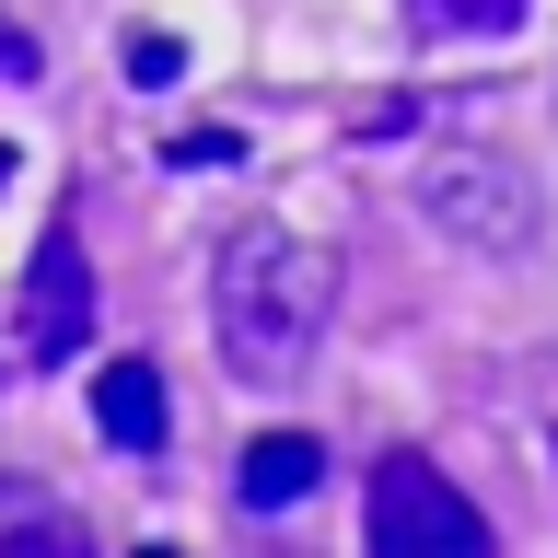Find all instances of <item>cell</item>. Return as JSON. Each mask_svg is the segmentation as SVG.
Wrapping results in <instances>:
<instances>
[{"label":"cell","mask_w":558,"mask_h":558,"mask_svg":"<svg viewBox=\"0 0 558 558\" xmlns=\"http://www.w3.org/2000/svg\"><path fill=\"white\" fill-rule=\"evenodd\" d=\"M209 314H221V361L233 384H303L326 314H338V256L291 221H233L209 256Z\"/></svg>","instance_id":"6da1fadb"},{"label":"cell","mask_w":558,"mask_h":558,"mask_svg":"<svg viewBox=\"0 0 558 558\" xmlns=\"http://www.w3.org/2000/svg\"><path fill=\"white\" fill-rule=\"evenodd\" d=\"M418 221H430L442 244H465V256H488V268H512L523 244L547 233V198H535V174H523L512 151L453 140V151L418 163Z\"/></svg>","instance_id":"7a4b0ae2"},{"label":"cell","mask_w":558,"mask_h":558,"mask_svg":"<svg viewBox=\"0 0 558 558\" xmlns=\"http://www.w3.org/2000/svg\"><path fill=\"white\" fill-rule=\"evenodd\" d=\"M361 535H373V558H488V512L430 465V453H384L373 465Z\"/></svg>","instance_id":"3957f363"},{"label":"cell","mask_w":558,"mask_h":558,"mask_svg":"<svg viewBox=\"0 0 558 558\" xmlns=\"http://www.w3.org/2000/svg\"><path fill=\"white\" fill-rule=\"evenodd\" d=\"M94 338V268H82V221H47L35 233V268H24V314H12V349H24L35 373L47 361H70V349Z\"/></svg>","instance_id":"277c9868"},{"label":"cell","mask_w":558,"mask_h":558,"mask_svg":"<svg viewBox=\"0 0 558 558\" xmlns=\"http://www.w3.org/2000/svg\"><path fill=\"white\" fill-rule=\"evenodd\" d=\"M314 477H326V442L314 430H256L233 465V500L244 512H291V500H314Z\"/></svg>","instance_id":"5b68a950"},{"label":"cell","mask_w":558,"mask_h":558,"mask_svg":"<svg viewBox=\"0 0 558 558\" xmlns=\"http://www.w3.org/2000/svg\"><path fill=\"white\" fill-rule=\"evenodd\" d=\"M94 430L117 453H163V361H105L94 373Z\"/></svg>","instance_id":"8992f818"},{"label":"cell","mask_w":558,"mask_h":558,"mask_svg":"<svg viewBox=\"0 0 558 558\" xmlns=\"http://www.w3.org/2000/svg\"><path fill=\"white\" fill-rule=\"evenodd\" d=\"M0 547H47V558H82V523L47 500V488H12L0 477Z\"/></svg>","instance_id":"52a82bcc"},{"label":"cell","mask_w":558,"mask_h":558,"mask_svg":"<svg viewBox=\"0 0 558 558\" xmlns=\"http://www.w3.org/2000/svg\"><path fill=\"white\" fill-rule=\"evenodd\" d=\"M408 24L430 35V47H488V35L523 24V0H408Z\"/></svg>","instance_id":"ba28073f"},{"label":"cell","mask_w":558,"mask_h":558,"mask_svg":"<svg viewBox=\"0 0 558 558\" xmlns=\"http://www.w3.org/2000/svg\"><path fill=\"white\" fill-rule=\"evenodd\" d=\"M0 82H35V35L24 24H0Z\"/></svg>","instance_id":"9c48e42d"}]
</instances>
